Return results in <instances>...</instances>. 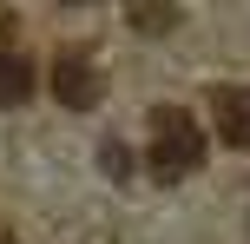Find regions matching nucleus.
I'll list each match as a JSON object with an SVG mask.
<instances>
[{"label": "nucleus", "mask_w": 250, "mask_h": 244, "mask_svg": "<svg viewBox=\"0 0 250 244\" xmlns=\"http://www.w3.org/2000/svg\"><path fill=\"white\" fill-rule=\"evenodd\" d=\"M132 26H138V33H171L178 7H165V0H132Z\"/></svg>", "instance_id": "obj_5"}, {"label": "nucleus", "mask_w": 250, "mask_h": 244, "mask_svg": "<svg viewBox=\"0 0 250 244\" xmlns=\"http://www.w3.org/2000/svg\"><path fill=\"white\" fill-rule=\"evenodd\" d=\"M33 86H40V73H33V60H26L20 46H7V40H0V106H26L33 99Z\"/></svg>", "instance_id": "obj_4"}, {"label": "nucleus", "mask_w": 250, "mask_h": 244, "mask_svg": "<svg viewBox=\"0 0 250 244\" xmlns=\"http://www.w3.org/2000/svg\"><path fill=\"white\" fill-rule=\"evenodd\" d=\"M53 99H60L66 112H92V106H99V66H92V53L66 46L60 60H53Z\"/></svg>", "instance_id": "obj_2"}, {"label": "nucleus", "mask_w": 250, "mask_h": 244, "mask_svg": "<svg viewBox=\"0 0 250 244\" xmlns=\"http://www.w3.org/2000/svg\"><path fill=\"white\" fill-rule=\"evenodd\" d=\"M211 112H217L224 145L250 152V86H217V92H211Z\"/></svg>", "instance_id": "obj_3"}, {"label": "nucleus", "mask_w": 250, "mask_h": 244, "mask_svg": "<svg viewBox=\"0 0 250 244\" xmlns=\"http://www.w3.org/2000/svg\"><path fill=\"white\" fill-rule=\"evenodd\" d=\"M151 172L158 178H185V172L204 165V126L198 112H185V106H158L151 112Z\"/></svg>", "instance_id": "obj_1"}, {"label": "nucleus", "mask_w": 250, "mask_h": 244, "mask_svg": "<svg viewBox=\"0 0 250 244\" xmlns=\"http://www.w3.org/2000/svg\"><path fill=\"white\" fill-rule=\"evenodd\" d=\"M0 244H20V238H13V231H7V224H0Z\"/></svg>", "instance_id": "obj_6"}]
</instances>
